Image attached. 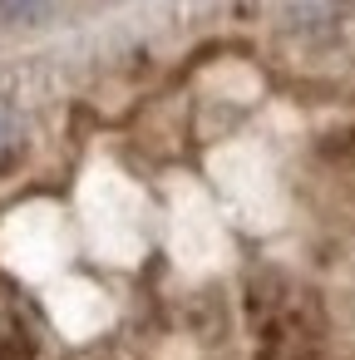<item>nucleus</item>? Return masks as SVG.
Segmentation results:
<instances>
[{"instance_id": "f257e3e1", "label": "nucleus", "mask_w": 355, "mask_h": 360, "mask_svg": "<svg viewBox=\"0 0 355 360\" xmlns=\"http://www.w3.org/2000/svg\"><path fill=\"white\" fill-rule=\"evenodd\" d=\"M350 0H286V30L301 40H330L345 25Z\"/></svg>"}, {"instance_id": "f03ea898", "label": "nucleus", "mask_w": 355, "mask_h": 360, "mask_svg": "<svg viewBox=\"0 0 355 360\" xmlns=\"http://www.w3.org/2000/svg\"><path fill=\"white\" fill-rule=\"evenodd\" d=\"M55 0H0V25H35L50 15Z\"/></svg>"}, {"instance_id": "7ed1b4c3", "label": "nucleus", "mask_w": 355, "mask_h": 360, "mask_svg": "<svg viewBox=\"0 0 355 360\" xmlns=\"http://www.w3.org/2000/svg\"><path fill=\"white\" fill-rule=\"evenodd\" d=\"M11 153H15V124H11L6 114H0V163H6Z\"/></svg>"}]
</instances>
